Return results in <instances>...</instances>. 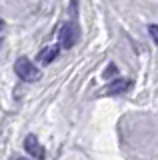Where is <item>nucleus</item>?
Listing matches in <instances>:
<instances>
[{"label": "nucleus", "mask_w": 158, "mask_h": 160, "mask_svg": "<svg viewBox=\"0 0 158 160\" xmlns=\"http://www.w3.org/2000/svg\"><path fill=\"white\" fill-rule=\"evenodd\" d=\"M14 72H16L24 82H36V80H40V68H36V64H34L32 60H28L24 56L14 62Z\"/></svg>", "instance_id": "obj_1"}, {"label": "nucleus", "mask_w": 158, "mask_h": 160, "mask_svg": "<svg viewBox=\"0 0 158 160\" xmlns=\"http://www.w3.org/2000/svg\"><path fill=\"white\" fill-rule=\"evenodd\" d=\"M78 38H80V30H78L76 22L74 20H68V22L62 24L60 32H58V40H60V46L64 50H70L74 44L78 42Z\"/></svg>", "instance_id": "obj_2"}, {"label": "nucleus", "mask_w": 158, "mask_h": 160, "mask_svg": "<svg viewBox=\"0 0 158 160\" xmlns=\"http://www.w3.org/2000/svg\"><path fill=\"white\" fill-rule=\"evenodd\" d=\"M24 148H26V152L30 154L32 158H44V148H42V144L38 142V138L34 136V134H28L26 138H24Z\"/></svg>", "instance_id": "obj_3"}, {"label": "nucleus", "mask_w": 158, "mask_h": 160, "mask_svg": "<svg viewBox=\"0 0 158 160\" xmlns=\"http://www.w3.org/2000/svg\"><path fill=\"white\" fill-rule=\"evenodd\" d=\"M130 80H126V78H118L114 80V82H110L108 84V88H106V94H110V96H118V94H124L128 88H130Z\"/></svg>", "instance_id": "obj_4"}, {"label": "nucleus", "mask_w": 158, "mask_h": 160, "mask_svg": "<svg viewBox=\"0 0 158 160\" xmlns=\"http://www.w3.org/2000/svg\"><path fill=\"white\" fill-rule=\"evenodd\" d=\"M58 54H60V46H48V48H42L40 54H38V62L40 64H50L54 58H58Z\"/></svg>", "instance_id": "obj_5"}, {"label": "nucleus", "mask_w": 158, "mask_h": 160, "mask_svg": "<svg viewBox=\"0 0 158 160\" xmlns=\"http://www.w3.org/2000/svg\"><path fill=\"white\" fill-rule=\"evenodd\" d=\"M70 18L72 20L78 18V0H70Z\"/></svg>", "instance_id": "obj_6"}, {"label": "nucleus", "mask_w": 158, "mask_h": 160, "mask_svg": "<svg viewBox=\"0 0 158 160\" xmlns=\"http://www.w3.org/2000/svg\"><path fill=\"white\" fill-rule=\"evenodd\" d=\"M116 72H118V68L114 66V64H108V66H106V70H104V74H102V76H104V78H110V76H116Z\"/></svg>", "instance_id": "obj_7"}, {"label": "nucleus", "mask_w": 158, "mask_h": 160, "mask_svg": "<svg viewBox=\"0 0 158 160\" xmlns=\"http://www.w3.org/2000/svg\"><path fill=\"white\" fill-rule=\"evenodd\" d=\"M148 32H150L152 40L158 44V24H150V26H148Z\"/></svg>", "instance_id": "obj_8"}, {"label": "nucleus", "mask_w": 158, "mask_h": 160, "mask_svg": "<svg viewBox=\"0 0 158 160\" xmlns=\"http://www.w3.org/2000/svg\"><path fill=\"white\" fill-rule=\"evenodd\" d=\"M0 26H2V22H0Z\"/></svg>", "instance_id": "obj_9"}]
</instances>
